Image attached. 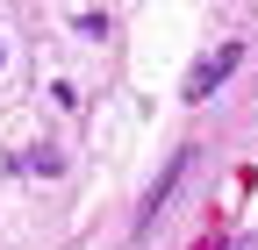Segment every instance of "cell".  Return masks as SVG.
<instances>
[{
	"label": "cell",
	"instance_id": "1",
	"mask_svg": "<svg viewBox=\"0 0 258 250\" xmlns=\"http://www.w3.org/2000/svg\"><path fill=\"white\" fill-rule=\"evenodd\" d=\"M237 57H244L237 43H222L215 57H201V65H194V72H186V100H208V93H215L222 79H230V72H237Z\"/></svg>",
	"mask_w": 258,
	"mask_h": 250
},
{
	"label": "cell",
	"instance_id": "3",
	"mask_svg": "<svg viewBox=\"0 0 258 250\" xmlns=\"http://www.w3.org/2000/svg\"><path fill=\"white\" fill-rule=\"evenodd\" d=\"M0 65H8V50H0Z\"/></svg>",
	"mask_w": 258,
	"mask_h": 250
},
{
	"label": "cell",
	"instance_id": "2",
	"mask_svg": "<svg viewBox=\"0 0 258 250\" xmlns=\"http://www.w3.org/2000/svg\"><path fill=\"white\" fill-rule=\"evenodd\" d=\"M22 172H43V179H50V172H57V150H29V158H22Z\"/></svg>",
	"mask_w": 258,
	"mask_h": 250
}]
</instances>
